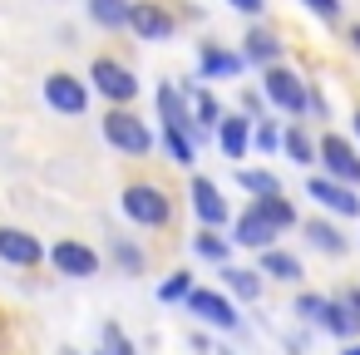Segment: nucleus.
<instances>
[{"label":"nucleus","mask_w":360,"mask_h":355,"mask_svg":"<svg viewBox=\"0 0 360 355\" xmlns=\"http://www.w3.org/2000/svg\"><path fill=\"white\" fill-rule=\"evenodd\" d=\"M119 202H124V217L139 227H168L173 222V198L163 183H129Z\"/></svg>","instance_id":"f257e3e1"},{"label":"nucleus","mask_w":360,"mask_h":355,"mask_svg":"<svg viewBox=\"0 0 360 355\" xmlns=\"http://www.w3.org/2000/svg\"><path fill=\"white\" fill-rule=\"evenodd\" d=\"M262 94H266L271 109H286V114H306V109H311V89H306V79H301L296 70H286V65L262 70Z\"/></svg>","instance_id":"f03ea898"},{"label":"nucleus","mask_w":360,"mask_h":355,"mask_svg":"<svg viewBox=\"0 0 360 355\" xmlns=\"http://www.w3.org/2000/svg\"><path fill=\"white\" fill-rule=\"evenodd\" d=\"M89 79H94V89H99L114 109H129V104L139 99V79H134V70L119 65V60H109V55H99V60L89 65Z\"/></svg>","instance_id":"7ed1b4c3"},{"label":"nucleus","mask_w":360,"mask_h":355,"mask_svg":"<svg viewBox=\"0 0 360 355\" xmlns=\"http://www.w3.org/2000/svg\"><path fill=\"white\" fill-rule=\"evenodd\" d=\"M104 138H109L119 153H129V158H143V153L153 148V134H148V124H143L134 109H109V114H104Z\"/></svg>","instance_id":"20e7f679"},{"label":"nucleus","mask_w":360,"mask_h":355,"mask_svg":"<svg viewBox=\"0 0 360 355\" xmlns=\"http://www.w3.org/2000/svg\"><path fill=\"white\" fill-rule=\"evenodd\" d=\"M183 306H188V316H198V321H207V325H217V330H237V325H242V311L232 306V296H222V291H212V286H198Z\"/></svg>","instance_id":"39448f33"},{"label":"nucleus","mask_w":360,"mask_h":355,"mask_svg":"<svg viewBox=\"0 0 360 355\" xmlns=\"http://www.w3.org/2000/svg\"><path fill=\"white\" fill-rule=\"evenodd\" d=\"M306 198H316V202H321L326 212H335V217H360L355 188H350V183H335V178H326V173L306 178Z\"/></svg>","instance_id":"423d86ee"},{"label":"nucleus","mask_w":360,"mask_h":355,"mask_svg":"<svg viewBox=\"0 0 360 355\" xmlns=\"http://www.w3.org/2000/svg\"><path fill=\"white\" fill-rule=\"evenodd\" d=\"M276 232H281V227H276L257 202H252V207H242V212H237V222H232V242H237V247H252V252H271Z\"/></svg>","instance_id":"0eeeda50"},{"label":"nucleus","mask_w":360,"mask_h":355,"mask_svg":"<svg viewBox=\"0 0 360 355\" xmlns=\"http://www.w3.org/2000/svg\"><path fill=\"white\" fill-rule=\"evenodd\" d=\"M316 148H321V168H326V178H335V183H350V188L360 183V158H355V148H350L340 134H326Z\"/></svg>","instance_id":"6e6552de"},{"label":"nucleus","mask_w":360,"mask_h":355,"mask_svg":"<svg viewBox=\"0 0 360 355\" xmlns=\"http://www.w3.org/2000/svg\"><path fill=\"white\" fill-rule=\"evenodd\" d=\"M45 104H50L55 114H84V104H89V89H84L75 75L55 70V75H45Z\"/></svg>","instance_id":"1a4fd4ad"},{"label":"nucleus","mask_w":360,"mask_h":355,"mask_svg":"<svg viewBox=\"0 0 360 355\" xmlns=\"http://www.w3.org/2000/svg\"><path fill=\"white\" fill-rule=\"evenodd\" d=\"M129 30H134L139 40H173L178 20L158 6V0H134V20H129Z\"/></svg>","instance_id":"9d476101"},{"label":"nucleus","mask_w":360,"mask_h":355,"mask_svg":"<svg viewBox=\"0 0 360 355\" xmlns=\"http://www.w3.org/2000/svg\"><path fill=\"white\" fill-rule=\"evenodd\" d=\"M188 198H193V212L202 217V227H222L227 217H232V207H227V198L217 193V183L212 178H193V188H188Z\"/></svg>","instance_id":"9b49d317"},{"label":"nucleus","mask_w":360,"mask_h":355,"mask_svg":"<svg viewBox=\"0 0 360 355\" xmlns=\"http://www.w3.org/2000/svg\"><path fill=\"white\" fill-rule=\"evenodd\" d=\"M158 114H163V129H178V134H193L198 143V124H193V99L173 84H158Z\"/></svg>","instance_id":"f8f14e48"},{"label":"nucleus","mask_w":360,"mask_h":355,"mask_svg":"<svg viewBox=\"0 0 360 355\" xmlns=\"http://www.w3.org/2000/svg\"><path fill=\"white\" fill-rule=\"evenodd\" d=\"M0 262H11V266H40L45 262V247H40V237L20 232V227H0Z\"/></svg>","instance_id":"ddd939ff"},{"label":"nucleus","mask_w":360,"mask_h":355,"mask_svg":"<svg viewBox=\"0 0 360 355\" xmlns=\"http://www.w3.org/2000/svg\"><path fill=\"white\" fill-rule=\"evenodd\" d=\"M50 262L60 266V276H94L99 271V252L94 247H84V242H60L55 252H50Z\"/></svg>","instance_id":"4468645a"},{"label":"nucleus","mask_w":360,"mask_h":355,"mask_svg":"<svg viewBox=\"0 0 360 355\" xmlns=\"http://www.w3.org/2000/svg\"><path fill=\"white\" fill-rule=\"evenodd\" d=\"M242 70H247V55H242V50L202 45V65H198V79H237Z\"/></svg>","instance_id":"2eb2a0df"},{"label":"nucleus","mask_w":360,"mask_h":355,"mask_svg":"<svg viewBox=\"0 0 360 355\" xmlns=\"http://www.w3.org/2000/svg\"><path fill=\"white\" fill-rule=\"evenodd\" d=\"M242 55H247V65L276 70V60H281V40H276L271 30H247V35H242Z\"/></svg>","instance_id":"dca6fc26"},{"label":"nucleus","mask_w":360,"mask_h":355,"mask_svg":"<svg viewBox=\"0 0 360 355\" xmlns=\"http://www.w3.org/2000/svg\"><path fill=\"white\" fill-rule=\"evenodd\" d=\"M252 119H242V114H232V119H222V129H217V148L227 153V158H247V148H252Z\"/></svg>","instance_id":"f3484780"},{"label":"nucleus","mask_w":360,"mask_h":355,"mask_svg":"<svg viewBox=\"0 0 360 355\" xmlns=\"http://www.w3.org/2000/svg\"><path fill=\"white\" fill-rule=\"evenodd\" d=\"M89 20H94L99 30H129L134 0H89Z\"/></svg>","instance_id":"a211bd4d"},{"label":"nucleus","mask_w":360,"mask_h":355,"mask_svg":"<svg viewBox=\"0 0 360 355\" xmlns=\"http://www.w3.org/2000/svg\"><path fill=\"white\" fill-rule=\"evenodd\" d=\"M188 99H193V124H198V134H217L222 119H227V114L217 109V99H212L207 89H193V84H188Z\"/></svg>","instance_id":"6ab92c4d"},{"label":"nucleus","mask_w":360,"mask_h":355,"mask_svg":"<svg viewBox=\"0 0 360 355\" xmlns=\"http://www.w3.org/2000/svg\"><path fill=\"white\" fill-rule=\"evenodd\" d=\"M262 276H271V281H301V262L291 252L271 247V252H262Z\"/></svg>","instance_id":"aec40b11"},{"label":"nucleus","mask_w":360,"mask_h":355,"mask_svg":"<svg viewBox=\"0 0 360 355\" xmlns=\"http://www.w3.org/2000/svg\"><path fill=\"white\" fill-rule=\"evenodd\" d=\"M281 153H286L291 163H301V168L321 163V148H311V138H306V129H301V124H291V129H286V143H281Z\"/></svg>","instance_id":"412c9836"},{"label":"nucleus","mask_w":360,"mask_h":355,"mask_svg":"<svg viewBox=\"0 0 360 355\" xmlns=\"http://www.w3.org/2000/svg\"><path fill=\"white\" fill-rule=\"evenodd\" d=\"M237 183H242L257 202H262V198H281V178H276V173H266V168H242V173H237Z\"/></svg>","instance_id":"4be33fe9"},{"label":"nucleus","mask_w":360,"mask_h":355,"mask_svg":"<svg viewBox=\"0 0 360 355\" xmlns=\"http://www.w3.org/2000/svg\"><path fill=\"white\" fill-rule=\"evenodd\" d=\"M306 242H311L316 252H326V257H340V252H345V237H340L330 222H306Z\"/></svg>","instance_id":"5701e85b"},{"label":"nucleus","mask_w":360,"mask_h":355,"mask_svg":"<svg viewBox=\"0 0 360 355\" xmlns=\"http://www.w3.org/2000/svg\"><path fill=\"white\" fill-rule=\"evenodd\" d=\"M222 276H227V291H232V296H242V301H257V296H262V271H247V266H227Z\"/></svg>","instance_id":"b1692460"},{"label":"nucleus","mask_w":360,"mask_h":355,"mask_svg":"<svg viewBox=\"0 0 360 355\" xmlns=\"http://www.w3.org/2000/svg\"><path fill=\"white\" fill-rule=\"evenodd\" d=\"M193 252H198V257H207V262H222V257L232 252V242H227V237H217V227H202V232L193 237Z\"/></svg>","instance_id":"393cba45"},{"label":"nucleus","mask_w":360,"mask_h":355,"mask_svg":"<svg viewBox=\"0 0 360 355\" xmlns=\"http://www.w3.org/2000/svg\"><path fill=\"white\" fill-rule=\"evenodd\" d=\"M163 148H168V158L183 163V168H193V158H198V143H188V134H178V129H163Z\"/></svg>","instance_id":"a878e982"},{"label":"nucleus","mask_w":360,"mask_h":355,"mask_svg":"<svg viewBox=\"0 0 360 355\" xmlns=\"http://www.w3.org/2000/svg\"><path fill=\"white\" fill-rule=\"evenodd\" d=\"M257 207H262V212H266V217H271V222H276L281 232H286V227H296V207H291L286 198H262Z\"/></svg>","instance_id":"bb28decb"},{"label":"nucleus","mask_w":360,"mask_h":355,"mask_svg":"<svg viewBox=\"0 0 360 355\" xmlns=\"http://www.w3.org/2000/svg\"><path fill=\"white\" fill-rule=\"evenodd\" d=\"M193 291H198V286H193V271H173V276L158 286V296H163V301H188Z\"/></svg>","instance_id":"cd10ccee"},{"label":"nucleus","mask_w":360,"mask_h":355,"mask_svg":"<svg viewBox=\"0 0 360 355\" xmlns=\"http://www.w3.org/2000/svg\"><path fill=\"white\" fill-rule=\"evenodd\" d=\"M326 311H330V301H326V296H311V291H301V296H296V316H301V321H316V325H321V321H326Z\"/></svg>","instance_id":"c85d7f7f"},{"label":"nucleus","mask_w":360,"mask_h":355,"mask_svg":"<svg viewBox=\"0 0 360 355\" xmlns=\"http://www.w3.org/2000/svg\"><path fill=\"white\" fill-rule=\"evenodd\" d=\"M114 262H119L129 276H139V271H143V252H139L134 242H114Z\"/></svg>","instance_id":"c756f323"},{"label":"nucleus","mask_w":360,"mask_h":355,"mask_svg":"<svg viewBox=\"0 0 360 355\" xmlns=\"http://www.w3.org/2000/svg\"><path fill=\"white\" fill-rule=\"evenodd\" d=\"M252 143H257V148H262V153H276V148H281V143H286V134H281V129H276V124H262V129H257V134H252Z\"/></svg>","instance_id":"7c9ffc66"},{"label":"nucleus","mask_w":360,"mask_h":355,"mask_svg":"<svg viewBox=\"0 0 360 355\" xmlns=\"http://www.w3.org/2000/svg\"><path fill=\"white\" fill-rule=\"evenodd\" d=\"M311 15H321L326 25H340V0H301Z\"/></svg>","instance_id":"2f4dec72"},{"label":"nucleus","mask_w":360,"mask_h":355,"mask_svg":"<svg viewBox=\"0 0 360 355\" xmlns=\"http://www.w3.org/2000/svg\"><path fill=\"white\" fill-rule=\"evenodd\" d=\"M227 6H232V11H242V15H252V20H257V15H262V11H266V0H227Z\"/></svg>","instance_id":"473e14b6"},{"label":"nucleus","mask_w":360,"mask_h":355,"mask_svg":"<svg viewBox=\"0 0 360 355\" xmlns=\"http://www.w3.org/2000/svg\"><path fill=\"white\" fill-rule=\"evenodd\" d=\"M340 306H345V311L360 321V291H340Z\"/></svg>","instance_id":"72a5a7b5"},{"label":"nucleus","mask_w":360,"mask_h":355,"mask_svg":"<svg viewBox=\"0 0 360 355\" xmlns=\"http://www.w3.org/2000/svg\"><path fill=\"white\" fill-rule=\"evenodd\" d=\"M340 355H360V340H345V350Z\"/></svg>","instance_id":"f704fd0d"},{"label":"nucleus","mask_w":360,"mask_h":355,"mask_svg":"<svg viewBox=\"0 0 360 355\" xmlns=\"http://www.w3.org/2000/svg\"><path fill=\"white\" fill-rule=\"evenodd\" d=\"M350 45H355V50H360V25H350Z\"/></svg>","instance_id":"c9c22d12"},{"label":"nucleus","mask_w":360,"mask_h":355,"mask_svg":"<svg viewBox=\"0 0 360 355\" xmlns=\"http://www.w3.org/2000/svg\"><path fill=\"white\" fill-rule=\"evenodd\" d=\"M350 124H355V138H360V109H355V119H350Z\"/></svg>","instance_id":"e433bc0d"},{"label":"nucleus","mask_w":360,"mask_h":355,"mask_svg":"<svg viewBox=\"0 0 360 355\" xmlns=\"http://www.w3.org/2000/svg\"><path fill=\"white\" fill-rule=\"evenodd\" d=\"M65 355H75V350H65Z\"/></svg>","instance_id":"4c0bfd02"}]
</instances>
